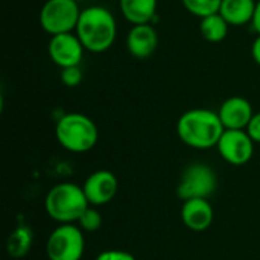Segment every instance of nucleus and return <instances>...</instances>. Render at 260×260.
<instances>
[{
	"instance_id": "3",
	"label": "nucleus",
	"mask_w": 260,
	"mask_h": 260,
	"mask_svg": "<svg viewBox=\"0 0 260 260\" xmlns=\"http://www.w3.org/2000/svg\"><path fill=\"white\" fill-rule=\"evenodd\" d=\"M90 207L82 186L75 183L55 184L44 198V210L58 224L78 222L81 215Z\"/></svg>"
},
{
	"instance_id": "11",
	"label": "nucleus",
	"mask_w": 260,
	"mask_h": 260,
	"mask_svg": "<svg viewBox=\"0 0 260 260\" xmlns=\"http://www.w3.org/2000/svg\"><path fill=\"white\" fill-rule=\"evenodd\" d=\"M218 114L225 129H247L254 111L248 99L232 96L221 104Z\"/></svg>"
},
{
	"instance_id": "21",
	"label": "nucleus",
	"mask_w": 260,
	"mask_h": 260,
	"mask_svg": "<svg viewBox=\"0 0 260 260\" xmlns=\"http://www.w3.org/2000/svg\"><path fill=\"white\" fill-rule=\"evenodd\" d=\"M94 260H136L134 254L123 250H105L99 253Z\"/></svg>"
},
{
	"instance_id": "17",
	"label": "nucleus",
	"mask_w": 260,
	"mask_h": 260,
	"mask_svg": "<svg viewBox=\"0 0 260 260\" xmlns=\"http://www.w3.org/2000/svg\"><path fill=\"white\" fill-rule=\"evenodd\" d=\"M229 29H230V24L225 21V18L219 12L201 18V23H200L201 37L209 43L224 41L229 35Z\"/></svg>"
},
{
	"instance_id": "5",
	"label": "nucleus",
	"mask_w": 260,
	"mask_h": 260,
	"mask_svg": "<svg viewBox=\"0 0 260 260\" xmlns=\"http://www.w3.org/2000/svg\"><path fill=\"white\" fill-rule=\"evenodd\" d=\"M81 17L79 3L75 0H46L40 11V24L50 37L75 32Z\"/></svg>"
},
{
	"instance_id": "8",
	"label": "nucleus",
	"mask_w": 260,
	"mask_h": 260,
	"mask_svg": "<svg viewBox=\"0 0 260 260\" xmlns=\"http://www.w3.org/2000/svg\"><path fill=\"white\" fill-rule=\"evenodd\" d=\"M254 142L245 129H225L218 142V152L232 166L247 165L254 154Z\"/></svg>"
},
{
	"instance_id": "18",
	"label": "nucleus",
	"mask_w": 260,
	"mask_h": 260,
	"mask_svg": "<svg viewBox=\"0 0 260 260\" xmlns=\"http://www.w3.org/2000/svg\"><path fill=\"white\" fill-rule=\"evenodd\" d=\"M186 11L198 18L218 14L222 5V0H181Z\"/></svg>"
},
{
	"instance_id": "14",
	"label": "nucleus",
	"mask_w": 260,
	"mask_h": 260,
	"mask_svg": "<svg viewBox=\"0 0 260 260\" xmlns=\"http://www.w3.org/2000/svg\"><path fill=\"white\" fill-rule=\"evenodd\" d=\"M158 0H119L122 15L133 26L151 24L157 18Z\"/></svg>"
},
{
	"instance_id": "10",
	"label": "nucleus",
	"mask_w": 260,
	"mask_h": 260,
	"mask_svg": "<svg viewBox=\"0 0 260 260\" xmlns=\"http://www.w3.org/2000/svg\"><path fill=\"white\" fill-rule=\"evenodd\" d=\"M119 181L111 171L101 169L87 177L82 184L84 193L93 207H101L108 204L117 193Z\"/></svg>"
},
{
	"instance_id": "2",
	"label": "nucleus",
	"mask_w": 260,
	"mask_h": 260,
	"mask_svg": "<svg viewBox=\"0 0 260 260\" xmlns=\"http://www.w3.org/2000/svg\"><path fill=\"white\" fill-rule=\"evenodd\" d=\"M75 34L85 50L91 53H104L116 41L117 23L113 12L105 6H88L81 11Z\"/></svg>"
},
{
	"instance_id": "23",
	"label": "nucleus",
	"mask_w": 260,
	"mask_h": 260,
	"mask_svg": "<svg viewBox=\"0 0 260 260\" xmlns=\"http://www.w3.org/2000/svg\"><path fill=\"white\" fill-rule=\"evenodd\" d=\"M251 56L254 59V62L260 66V35H257L251 44Z\"/></svg>"
},
{
	"instance_id": "22",
	"label": "nucleus",
	"mask_w": 260,
	"mask_h": 260,
	"mask_svg": "<svg viewBox=\"0 0 260 260\" xmlns=\"http://www.w3.org/2000/svg\"><path fill=\"white\" fill-rule=\"evenodd\" d=\"M245 131L248 133V136L251 137V140L254 143H260V111L254 113V116L251 117Z\"/></svg>"
},
{
	"instance_id": "25",
	"label": "nucleus",
	"mask_w": 260,
	"mask_h": 260,
	"mask_svg": "<svg viewBox=\"0 0 260 260\" xmlns=\"http://www.w3.org/2000/svg\"><path fill=\"white\" fill-rule=\"evenodd\" d=\"M75 2H78V3H81V2H84V0H75Z\"/></svg>"
},
{
	"instance_id": "7",
	"label": "nucleus",
	"mask_w": 260,
	"mask_h": 260,
	"mask_svg": "<svg viewBox=\"0 0 260 260\" xmlns=\"http://www.w3.org/2000/svg\"><path fill=\"white\" fill-rule=\"evenodd\" d=\"M216 187V172L204 163H192L181 174V178L177 186V197L181 201L193 198L209 200V197L215 193Z\"/></svg>"
},
{
	"instance_id": "6",
	"label": "nucleus",
	"mask_w": 260,
	"mask_h": 260,
	"mask_svg": "<svg viewBox=\"0 0 260 260\" xmlns=\"http://www.w3.org/2000/svg\"><path fill=\"white\" fill-rule=\"evenodd\" d=\"M84 251V232L75 224H59L53 229L46 242V254L49 260H81Z\"/></svg>"
},
{
	"instance_id": "24",
	"label": "nucleus",
	"mask_w": 260,
	"mask_h": 260,
	"mask_svg": "<svg viewBox=\"0 0 260 260\" xmlns=\"http://www.w3.org/2000/svg\"><path fill=\"white\" fill-rule=\"evenodd\" d=\"M251 24H253V29L260 35V0H257V3H256V11H254Z\"/></svg>"
},
{
	"instance_id": "20",
	"label": "nucleus",
	"mask_w": 260,
	"mask_h": 260,
	"mask_svg": "<svg viewBox=\"0 0 260 260\" xmlns=\"http://www.w3.org/2000/svg\"><path fill=\"white\" fill-rule=\"evenodd\" d=\"M61 82L66 85V87H78L81 82H82V78H84V73L81 70L79 66H73V67H66V69H61Z\"/></svg>"
},
{
	"instance_id": "19",
	"label": "nucleus",
	"mask_w": 260,
	"mask_h": 260,
	"mask_svg": "<svg viewBox=\"0 0 260 260\" xmlns=\"http://www.w3.org/2000/svg\"><path fill=\"white\" fill-rule=\"evenodd\" d=\"M76 224H78V227H79L82 232L93 233V232H96V230L101 229V225H102V215H101L93 206H90V207L81 215V218L78 219Z\"/></svg>"
},
{
	"instance_id": "16",
	"label": "nucleus",
	"mask_w": 260,
	"mask_h": 260,
	"mask_svg": "<svg viewBox=\"0 0 260 260\" xmlns=\"http://www.w3.org/2000/svg\"><path fill=\"white\" fill-rule=\"evenodd\" d=\"M34 244V233L27 225H18L12 230L6 242V251L12 259L24 257Z\"/></svg>"
},
{
	"instance_id": "15",
	"label": "nucleus",
	"mask_w": 260,
	"mask_h": 260,
	"mask_svg": "<svg viewBox=\"0 0 260 260\" xmlns=\"http://www.w3.org/2000/svg\"><path fill=\"white\" fill-rule=\"evenodd\" d=\"M256 3V0H222L219 14L230 26H245L253 21Z\"/></svg>"
},
{
	"instance_id": "1",
	"label": "nucleus",
	"mask_w": 260,
	"mask_h": 260,
	"mask_svg": "<svg viewBox=\"0 0 260 260\" xmlns=\"http://www.w3.org/2000/svg\"><path fill=\"white\" fill-rule=\"evenodd\" d=\"M225 128L218 111L207 108H192L183 113L177 122V136L189 148H216Z\"/></svg>"
},
{
	"instance_id": "4",
	"label": "nucleus",
	"mask_w": 260,
	"mask_h": 260,
	"mask_svg": "<svg viewBox=\"0 0 260 260\" xmlns=\"http://www.w3.org/2000/svg\"><path fill=\"white\" fill-rule=\"evenodd\" d=\"M55 137L69 152L84 154L96 146L99 131L96 123L88 116L82 113H67L58 119Z\"/></svg>"
},
{
	"instance_id": "9",
	"label": "nucleus",
	"mask_w": 260,
	"mask_h": 260,
	"mask_svg": "<svg viewBox=\"0 0 260 260\" xmlns=\"http://www.w3.org/2000/svg\"><path fill=\"white\" fill-rule=\"evenodd\" d=\"M84 46L75 32L53 35L47 44V53L59 69L79 66L84 56Z\"/></svg>"
},
{
	"instance_id": "13",
	"label": "nucleus",
	"mask_w": 260,
	"mask_h": 260,
	"mask_svg": "<svg viewBox=\"0 0 260 260\" xmlns=\"http://www.w3.org/2000/svg\"><path fill=\"white\" fill-rule=\"evenodd\" d=\"M213 207L206 198H193L183 201L181 221L192 232H204L213 222Z\"/></svg>"
},
{
	"instance_id": "12",
	"label": "nucleus",
	"mask_w": 260,
	"mask_h": 260,
	"mask_svg": "<svg viewBox=\"0 0 260 260\" xmlns=\"http://www.w3.org/2000/svg\"><path fill=\"white\" fill-rule=\"evenodd\" d=\"M158 47V34L152 24H136L126 35V49L137 59H148Z\"/></svg>"
}]
</instances>
